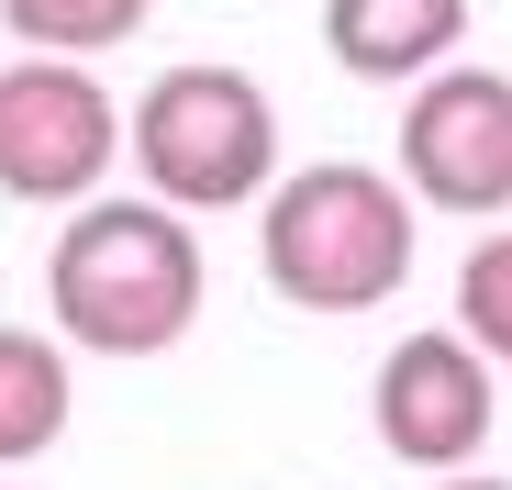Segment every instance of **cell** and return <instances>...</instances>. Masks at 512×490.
<instances>
[{
    "instance_id": "obj_3",
    "label": "cell",
    "mask_w": 512,
    "mask_h": 490,
    "mask_svg": "<svg viewBox=\"0 0 512 490\" xmlns=\"http://www.w3.org/2000/svg\"><path fill=\"white\" fill-rule=\"evenodd\" d=\"M123 145H134V168H145V190L167 212H245L279 179V101L256 90L245 67L190 56V67L145 78Z\"/></svg>"
},
{
    "instance_id": "obj_2",
    "label": "cell",
    "mask_w": 512,
    "mask_h": 490,
    "mask_svg": "<svg viewBox=\"0 0 512 490\" xmlns=\"http://www.w3.org/2000/svg\"><path fill=\"white\" fill-rule=\"evenodd\" d=\"M412 190H390L357 156H323L301 179H268L256 201V268L290 312H379L412 279Z\"/></svg>"
},
{
    "instance_id": "obj_4",
    "label": "cell",
    "mask_w": 512,
    "mask_h": 490,
    "mask_svg": "<svg viewBox=\"0 0 512 490\" xmlns=\"http://www.w3.org/2000/svg\"><path fill=\"white\" fill-rule=\"evenodd\" d=\"M123 156V112L90 56H12L0 67V201L78 212Z\"/></svg>"
},
{
    "instance_id": "obj_1",
    "label": "cell",
    "mask_w": 512,
    "mask_h": 490,
    "mask_svg": "<svg viewBox=\"0 0 512 490\" xmlns=\"http://www.w3.org/2000/svg\"><path fill=\"white\" fill-rule=\"evenodd\" d=\"M45 312L67 346L90 357H167L201 323V234L145 201H78L56 223V257H45Z\"/></svg>"
},
{
    "instance_id": "obj_9",
    "label": "cell",
    "mask_w": 512,
    "mask_h": 490,
    "mask_svg": "<svg viewBox=\"0 0 512 490\" xmlns=\"http://www.w3.org/2000/svg\"><path fill=\"white\" fill-rule=\"evenodd\" d=\"M156 0H0V23H12L34 56H101V45H134Z\"/></svg>"
},
{
    "instance_id": "obj_6",
    "label": "cell",
    "mask_w": 512,
    "mask_h": 490,
    "mask_svg": "<svg viewBox=\"0 0 512 490\" xmlns=\"http://www.w3.org/2000/svg\"><path fill=\"white\" fill-rule=\"evenodd\" d=\"M379 446L423 479H446V468H479L490 424H501V390H490V357L457 335V323H435V335H401L379 357Z\"/></svg>"
},
{
    "instance_id": "obj_11",
    "label": "cell",
    "mask_w": 512,
    "mask_h": 490,
    "mask_svg": "<svg viewBox=\"0 0 512 490\" xmlns=\"http://www.w3.org/2000/svg\"><path fill=\"white\" fill-rule=\"evenodd\" d=\"M446 490H501V479H468V468H446Z\"/></svg>"
},
{
    "instance_id": "obj_10",
    "label": "cell",
    "mask_w": 512,
    "mask_h": 490,
    "mask_svg": "<svg viewBox=\"0 0 512 490\" xmlns=\"http://www.w3.org/2000/svg\"><path fill=\"white\" fill-rule=\"evenodd\" d=\"M457 335L490 368H512V234H479L468 245V268H457Z\"/></svg>"
},
{
    "instance_id": "obj_7",
    "label": "cell",
    "mask_w": 512,
    "mask_h": 490,
    "mask_svg": "<svg viewBox=\"0 0 512 490\" xmlns=\"http://www.w3.org/2000/svg\"><path fill=\"white\" fill-rule=\"evenodd\" d=\"M323 45L346 78L390 90V78H435L468 45V0H323Z\"/></svg>"
},
{
    "instance_id": "obj_5",
    "label": "cell",
    "mask_w": 512,
    "mask_h": 490,
    "mask_svg": "<svg viewBox=\"0 0 512 490\" xmlns=\"http://www.w3.org/2000/svg\"><path fill=\"white\" fill-rule=\"evenodd\" d=\"M401 190L435 201L457 223L512 212V78L501 67H435L412 78V112H401Z\"/></svg>"
},
{
    "instance_id": "obj_8",
    "label": "cell",
    "mask_w": 512,
    "mask_h": 490,
    "mask_svg": "<svg viewBox=\"0 0 512 490\" xmlns=\"http://www.w3.org/2000/svg\"><path fill=\"white\" fill-rule=\"evenodd\" d=\"M67 346L34 335V323H0V468H23L67 435Z\"/></svg>"
}]
</instances>
